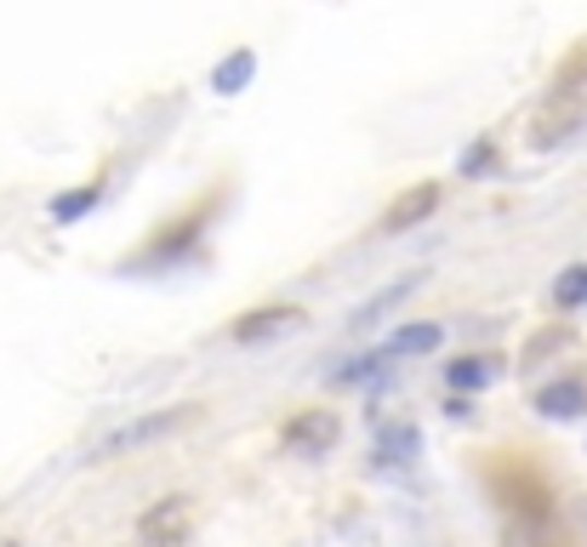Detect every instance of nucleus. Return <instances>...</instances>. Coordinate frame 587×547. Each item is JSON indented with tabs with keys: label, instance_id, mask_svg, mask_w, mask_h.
<instances>
[{
	"label": "nucleus",
	"instance_id": "13",
	"mask_svg": "<svg viewBox=\"0 0 587 547\" xmlns=\"http://www.w3.org/2000/svg\"><path fill=\"white\" fill-rule=\"evenodd\" d=\"M445 382L474 393V388H484V382H491V360H456V365L445 370Z\"/></svg>",
	"mask_w": 587,
	"mask_h": 547
},
{
	"label": "nucleus",
	"instance_id": "5",
	"mask_svg": "<svg viewBox=\"0 0 587 547\" xmlns=\"http://www.w3.org/2000/svg\"><path fill=\"white\" fill-rule=\"evenodd\" d=\"M189 519H194L189 496H166V502H155V508L143 513V531H137V536H160V542H189Z\"/></svg>",
	"mask_w": 587,
	"mask_h": 547
},
{
	"label": "nucleus",
	"instance_id": "3",
	"mask_svg": "<svg viewBox=\"0 0 587 547\" xmlns=\"http://www.w3.org/2000/svg\"><path fill=\"white\" fill-rule=\"evenodd\" d=\"M337 434H343L337 411H297L286 428H279V445H286L291 457H325L331 445H337Z\"/></svg>",
	"mask_w": 587,
	"mask_h": 547
},
{
	"label": "nucleus",
	"instance_id": "11",
	"mask_svg": "<svg viewBox=\"0 0 587 547\" xmlns=\"http://www.w3.org/2000/svg\"><path fill=\"white\" fill-rule=\"evenodd\" d=\"M411 451H417V434H411V428H388V434L376 439V451H371V457H376L382 467H394V462H405Z\"/></svg>",
	"mask_w": 587,
	"mask_h": 547
},
{
	"label": "nucleus",
	"instance_id": "6",
	"mask_svg": "<svg viewBox=\"0 0 587 547\" xmlns=\"http://www.w3.org/2000/svg\"><path fill=\"white\" fill-rule=\"evenodd\" d=\"M536 411H542L548 422H571L587 411V382L582 377H565V382H548L542 393H536Z\"/></svg>",
	"mask_w": 587,
	"mask_h": 547
},
{
	"label": "nucleus",
	"instance_id": "7",
	"mask_svg": "<svg viewBox=\"0 0 587 547\" xmlns=\"http://www.w3.org/2000/svg\"><path fill=\"white\" fill-rule=\"evenodd\" d=\"M291 326H302V308H257V314L235 319V342H263V337H279Z\"/></svg>",
	"mask_w": 587,
	"mask_h": 547
},
{
	"label": "nucleus",
	"instance_id": "14",
	"mask_svg": "<svg viewBox=\"0 0 587 547\" xmlns=\"http://www.w3.org/2000/svg\"><path fill=\"white\" fill-rule=\"evenodd\" d=\"M137 547H183V542H160V536H137Z\"/></svg>",
	"mask_w": 587,
	"mask_h": 547
},
{
	"label": "nucleus",
	"instance_id": "15",
	"mask_svg": "<svg viewBox=\"0 0 587 547\" xmlns=\"http://www.w3.org/2000/svg\"><path fill=\"white\" fill-rule=\"evenodd\" d=\"M0 547H17V542H0Z\"/></svg>",
	"mask_w": 587,
	"mask_h": 547
},
{
	"label": "nucleus",
	"instance_id": "10",
	"mask_svg": "<svg viewBox=\"0 0 587 547\" xmlns=\"http://www.w3.org/2000/svg\"><path fill=\"white\" fill-rule=\"evenodd\" d=\"M553 303L559 308H582L587 303V263H576V268H565L553 280Z\"/></svg>",
	"mask_w": 587,
	"mask_h": 547
},
{
	"label": "nucleus",
	"instance_id": "9",
	"mask_svg": "<svg viewBox=\"0 0 587 547\" xmlns=\"http://www.w3.org/2000/svg\"><path fill=\"white\" fill-rule=\"evenodd\" d=\"M251 69H257V58L251 52H235V58H223L217 63V74H212V92H223V97H235L245 81H251Z\"/></svg>",
	"mask_w": 587,
	"mask_h": 547
},
{
	"label": "nucleus",
	"instance_id": "12",
	"mask_svg": "<svg viewBox=\"0 0 587 547\" xmlns=\"http://www.w3.org/2000/svg\"><path fill=\"white\" fill-rule=\"evenodd\" d=\"M97 194H104V178H97V183H86L81 194H63V200H52V222H74V217H86Z\"/></svg>",
	"mask_w": 587,
	"mask_h": 547
},
{
	"label": "nucleus",
	"instance_id": "4",
	"mask_svg": "<svg viewBox=\"0 0 587 547\" xmlns=\"http://www.w3.org/2000/svg\"><path fill=\"white\" fill-rule=\"evenodd\" d=\"M440 211V183H411L405 194H394V206L382 211V234H405Z\"/></svg>",
	"mask_w": 587,
	"mask_h": 547
},
{
	"label": "nucleus",
	"instance_id": "2",
	"mask_svg": "<svg viewBox=\"0 0 587 547\" xmlns=\"http://www.w3.org/2000/svg\"><path fill=\"white\" fill-rule=\"evenodd\" d=\"M200 405H171V411H155V416H137V422H120L115 434H104L92 445V462H109V457H125V451H143V445H155L166 434H177L183 422H194Z\"/></svg>",
	"mask_w": 587,
	"mask_h": 547
},
{
	"label": "nucleus",
	"instance_id": "1",
	"mask_svg": "<svg viewBox=\"0 0 587 547\" xmlns=\"http://www.w3.org/2000/svg\"><path fill=\"white\" fill-rule=\"evenodd\" d=\"M587 126V63H576L565 81L553 86V97L542 104V114H536V126H530V143H565Z\"/></svg>",
	"mask_w": 587,
	"mask_h": 547
},
{
	"label": "nucleus",
	"instance_id": "8",
	"mask_svg": "<svg viewBox=\"0 0 587 547\" xmlns=\"http://www.w3.org/2000/svg\"><path fill=\"white\" fill-rule=\"evenodd\" d=\"M440 326H433V319H411V326H399L388 342H382V354L388 360H399V354H433V348H440Z\"/></svg>",
	"mask_w": 587,
	"mask_h": 547
}]
</instances>
